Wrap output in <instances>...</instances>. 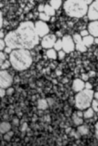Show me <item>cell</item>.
<instances>
[{
  "label": "cell",
  "instance_id": "f1b7e54d",
  "mask_svg": "<svg viewBox=\"0 0 98 146\" xmlns=\"http://www.w3.org/2000/svg\"><path fill=\"white\" fill-rule=\"evenodd\" d=\"M15 92V89L13 87H10L6 89V94L8 96L13 95Z\"/></svg>",
  "mask_w": 98,
  "mask_h": 146
},
{
  "label": "cell",
  "instance_id": "4fadbf2b",
  "mask_svg": "<svg viewBox=\"0 0 98 146\" xmlns=\"http://www.w3.org/2000/svg\"><path fill=\"white\" fill-rule=\"evenodd\" d=\"M95 38L91 35H89L88 36L83 37V42L87 47H90L95 43Z\"/></svg>",
  "mask_w": 98,
  "mask_h": 146
},
{
  "label": "cell",
  "instance_id": "4dcf8cb0",
  "mask_svg": "<svg viewBox=\"0 0 98 146\" xmlns=\"http://www.w3.org/2000/svg\"><path fill=\"white\" fill-rule=\"evenodd\" d=\"M80 35H81V36L82 37H84L85 36H88L89 35H90L89 33V31L88 29H83L80 32Z\"/></svg>",
  "mask_w": 98,
  "mask_h": 146
},
{
  "label": "cell",
  "instance_id": "52a82bcc",
  "mask_svg": "<svg viewBox=\"0 0 98 146\" xmlns=\"http://www.w3.org/2000/svg\"><path fill=\"white\" fill-rule=\"evenodd\" d=\"M57 38L56 35L49 33L41 38L40 42L41 46L46 50L53 48Z\"/></svg>",
  "mask_w": 98,
  "mask_h": 146
},
{
  "label": "cell",
  "instance_id": "3957f363",
  "mask_svg": "<svg viewBox=\"0 0 98 146\" xmlns=\"http://www.w3.org/2000/svg\"><path fill=\"white\" fill-rule=\"evenodd\" d=\"M88 6L83 0H66L63 4L64 11L70 17L80 19L85 16Z\"/></svg>",
  "mask_w": 98,
  "mask_h": 146
},
{
  "label": "cell",
  "instance_id": "b9f144b4",
  "mask_svg": "<svg viewBox=\"0 0 98 146\" xmlns=\"http://www.w3.org/2000/svg\"><path fill=\"white\" fill-rule=\"evenodd\" d=\"M89 6V5H90L92 3H93V1H95L94 0H83Z\"/></svg>",
  "mask_w": 98,
  "mask_h": 146
},
{
  "label": "cell",
  "instance_id": "603a6c76",
  "mask_svg": "<svg viewBox=\"0 0 98 146\" xmlns=\"http://www.w3.org/2000/svg\"><path fill=\"white\" fill-rule=\"evenodd\" d=\"M53 48L57 51H59L62 50V42L61 38H58L56 42L55 43Z\"/></svg>",
  "mask_w": 98,
  "mask_h": 146
},
{
  "label": "cell",
  "instance_id": "f6af8a7d",
  "mask_svg": "<svg viewBox=\"0 0 98 146\" xmlns=\"http://www.w3.org/2000/svg\"><path fill=\"white\" fill-rule=\"evenodd\" d=\"M95 1H96V2H97V3H98V0H94Z\"/></svg>",
  "mask_w": 98,
  "mask_h": 146
},
{
  "label": "cell",
  "instance_id": "8fae6325",
  "mask_svg": "<svg viewBox=\"0 0 98 146\" xmlns=\"http://www.w3.org/2000/svg\"><path fill=\"white\" fill-rule=\"evenodd\" d=\"M87 29L93 37L98 38V20L90 21L88 24Z\"/></svg>",
  "mask_w": 98,
  "mask_h": 146
},
{
  "label": "cell",
  "instance_id": "7a4b0ae2",
  "mask_svg": "<svg viewBox=\"0 0 98 146\" xmlns=\"http://www.w3.org/2000/svg\"><path fill=\"white\" fill-rule=\"evenodd\" d=\"M9 60L13 69L19 72L28 69L33 62L30 50L25 49L13 50Z\"/></svg>",
  "mask_w": 98,
  "mask_h": 146
},
{
  "label": "cell",
  "instance_id": "d6a6232c",
  "mask_svg": "<svg viewBox=\"0 0 98 146\" xmlns=\"http://www.w3.org/2000/svg\"><path fill=\"white\" fill-rule=\"evenodd\" d=\"M0 97L1 98H3L4 97H5V95H7L6 94V89L4 88H1L0 89Z\"/></svg>",
  "mask_w": 98,
  "mask_h": 146
},
{
  "label": "cell",
  "instance_id": "4316f807",
  "mask_svg": "<svg viewBox=\"0 0 98 146\" xmlns=\"http://www.w3.org/2000/svg\"><path fill=\"white\" fill-rule=\"evenodd\" d=\"M66 52L63 50H61L60 51H57V59L59 60H61L64 59L66 56Z\"/></svg>",
  "mask_w": 98,
  "mask_h": 146
},
{
  "label": "cell",
  "instance_id": "7c38bea8",
  "mask_svg": "<svg viewBox=\"0 0 98 146\" xmlns=\"http://www.w3.org/2000/svg\"><path fill=\"white\" fill-rule=\"evenodd\" d=\"M11 125L9 122L7 121H3L1 123L0 125V131L2 134L6 133L11 130Z\"/></svg>",
  "mask_w": 98,
  "mask_h": 146
},
{
  "label": "cell",
  "instance_id": "d4e9b609",
  "mask_svg": "<svg viewBox=\"0 0 98 146\" xmlns=\"http://www.w3.org/2000/svg\"><path fill=\"white\" fill-rule=\"evenodd\" d=\"M3 135V138L4 140L6 141H10L14 135V132L12 131H10L8 132Z\"/></svg>",
  "mask_w": 98,
  "mask_h": 146
},
{
  "label": "cell",
  "instance_id": "ffe728a7",
  "mask_svg": "<svg viewBox=\"0 0 98 146\" xmlns=\"http://www.w3.org/2000/svg\"><path fill=\"white\" fill-rule=\"evenodd\" d=\"M77 131L81 135H85L89 133V128L86 125L82 124L81 125L78 126Z\"/></svg>",
  "mask_w": 98,
  "mask_h": 146
},
{
  "label": "cell",
  "instance_id": "44dd1931",
  "mask_svg": "<svg viewBox=\"0 0 98 146\" xmlns=\"http://www.w3.org/2000/svg\"><path fill=\"white\" fill-rule=\"evenodd\" d=\"M72 118H73V121L74 124H75L76 125L79 126V125H82V124H83V118L77 116V115L76 114V113L73 115Z\"/></svg>",
  "mask_w": 98,
  "mask_h": 146
},
{
  "label": "cell",
  "instance_id": "e575fe53",
  "mask_svg": "<svg viewBox=\"0 0 98 146\" xmlns=\"http://www.w3.org/2000/svg\"><path fill=\"white\" fill-rule=\"evenodd\" d=\"M85 88L86 89H89V90H92L93 85L92 84H90V82H85Z\"/></svg>",
  "mask_w": 98,
  "mask_h": 146
},
{
  "label": "cell",
  "instance_id": "ac0fdd59",
  "mask_svg": "<svg viewBox=\"0 0 98 146\" xmlns=\"http://www.w3.org/2000/svg\"><path fill=\"white\" fill-rule=\"evenodd\" d=\"M75 50L81 53H84L87 51L88 48L84 45L82 40L81 42L75 44Z\"/></svg>",
  "mask_w": 98,
  "mask_h": 146
},
{
  "label": "cell",
  "instance_id": "484cf974",
  "mask_svg": "<svg viewBox=\"0 0 98 146\" xmlns=\"http://www.w3.org/2000/svg\"><path fill=\"white\" fill-rule=\"evenodd\" d=\"M9 54L5 53L3 51H1L0 52V65L3 64L6 60H9Z\"/></svg>",
  "mask_w": 98,
  "mask_h": 146
},
{
  "label": "cell",
  "instance_id": "7bdbcfd3",
  "mask_svg": "<svg viewBox=\"0 0 98 146\" xmlns=\"http://www.w3.org/2000/svg\"><path fill=\"white\" fill-rule=\"evenodd\" d=\"M93 99L97 100L98 101V92H94Z\"/></svg>",
  "mask_w": 98,
  "mask_h": 146
},
{
  "label": "cell",
  "instance_id": "8d00e7d4",
  "mask_svg": "<svg viewBox=\"0 0 98 146\" xmlns=\"http://www.w3.org/2000/svg\"><path fill=\"white\" fill-rule=\"evenodd\" d=\"M76 114L79 117L83 118V110H77V111H76Z\"/></svg>",
  "mask_w": 98,
  "mask_h": 146
},
{
  "label": "cell",
  "instance_id": "5bb4252c",
  "mask_svg": "<svg viewBox=\"0 0 98 146\" xmlns=\"http://www.w3.org/2000/svg\"><path fill=\"white\" fill-rule=\"evenodd\" d=\"M46 55L47 57L50 59L55 60L57 59V51L53 48L47 50Z\"/></svg>",
  "mask_w": 98,
  "mask_h": 146
},
{
  "label": "cell",
  "instance_id": "2e32d148",
  "mask_svg": "<svg viewBox=\"0 0 98 146\" xmlns=\"http://www.w3.org/2000/svg\"><path fill=\"white\" fill-rule=\"evenodd\" d=\"M63 0H50L49 4L54 8L55 10H57L63 6Z\"/></svg>",
  "mask_w": 98,
  "mask_h": 146
},
{
  "label": "cell",
  "instance_id": "e0dca14e",
  "mask_svg": "<svg viewBox=\"0 0 98 146\" xmlns=\"http://www.w3.org/2000/svg\"><path fill=\"white\" fill-rule=\"evenodd\" d=\"M55 10L49 4H46L45 6L44 12L50 16V17L54 16L55 14Z\"/></svg>",
  "mask_w": 98,
  "mask_h": 146
},
{
  "label": "cell",
  "instance_id": "5b68a950",
  "mask_svg": "<svg viewBox=\"0 0 98 146\" xmlns=\"http://www.w3.org/2000/svg\"><path fill=\"white\" fill-rule=\"evenodd\" d=\"M13 82V78L8 70H1L0 72V87L7 89L11 87Z\"/></svg>",
  "mask_w": 98,
  "mask_h": 146
},
{
  "label": "cell",
  "instance_id": "bcb514c9",
  "mask_svg": "<svg viewBox=\"0 0 98 146\" xmlns=\"http://www.w3.org/2000/svg\"><path fill=\"white\" fill-rule=\"evenodd\" d=\"M63 1H66V0H63Z\"/></svg>",
  "mask_w": 98,
  "mask_h": 146
},
{
  "label": "cell",
  "instance_id": "cb8c5ba5",
  "mask_svg": "<svg viewBox=\"0 0 98 146\" xmlns=\"http://www.w3.org/2000/svg\"><path fill=\"white\" fill-rule=\"evenodd\" d=\"M12 67V65L10 62L9 60H6L5 62L3 63L1 65H0V69L1 70H8Z\"/></svg>",
  "mask_w": 98,
  "mask_h": 146
},
{
  "label": "cell",
  "instance_id": "ee69618b",
  "mask_svg": "<svg viewBox=\"0 0 98 146\" xmlns=\"http://www.w3.org/2000/svg\"><path fill=\"white\" fill-rule=\"evenodd\" d=\"M95 43L96 44H98V38H95Z\"/></svg>",
  "mask_w": 98,
  "mask_h": 146
},
{
  "label": "cell",
  "instance_id": "d6986e66",
  "mask_svg": "<svg viewBox=\"0 0 98 146\" xmlns=\"http://www.w3.org/2000/svg\"><path fill=\"white\" fill-rule=\"evenodd\" d=\"M49 104L47 100L41 99L38 101V109L41 110H45L48 107Z\"/></svg>",
  "mask_w": 98,
  "mask_h": 146
},
{
  "label": "cell",
  "instance_id": "8992f818",
  "mask_svg": "<svg viewBox=\"0 0 98 146\" xmlns=\"http://www.w3.org/2000/svg\"><path fill=\"white\" fill-rule=\"evenodd\" d=\"M62 42V50L67 54H69L75 50V43L73 36L66 35L61 38Z\"/></svg>",
  "mask_w": 98,
  "mask_h": 146
},
{
  "label": "cell",
  "instance_id": "7402d4cb",
  "mask_svg": "<svg viewBox=\"0 0 98 146\" xmlns=\"http://www.w3.org/2000/svg\"><path fill=\"white\" fill-rule=\"evenodd\" d=\"M39 20L47 22L51 20V17L49 16L45 12H41L39 13Z\"/></svg>",
  "mask_w": 98,
  "mask_h": 146
},
{
  "label": "cell",
  "instance_id": "d590c367",
  "mask_svg": "<svg viewBox=\"0 0 98 146\" xmlns=\"http://www.w3.org/2000/svg\"><path fill=\"white\" fill-rule=\"evenodd\" d=\"M45 6V5H44V4H41L38 6V10L39 13L44 12Z\"/></svg>",
  "mask_w": 98,
  "mask_h": 146
},
{
  "label": "cell",
  "instance_id": "ab89813d",
  "mask_svg": "<svg viewBox=\"0 0 98 146\" xmlns=\"http://www.w3.org/2000/svg\"><path fill=\"white\" fill-rule=\"evenodd\" d=\"M13 124L15 126H18L19 124V120L17 119H14L13 120Z\"/></svg>",
  "mask_w": 98,
  "mask_h": 146
},
{
  "label": "cell",
  "instance_id": "f35d334b",
  "mask_svg": "<svg viewBox=\"0 0 98 146\" xmlns=\"http://www.w3.org/2000/svg\"><path fill=\"white\" fill-rule=\"evenodd\" d=\"M0 31H1L0 32V38H1V39H4L7 34H5L3 29H1Z\"/></svg>",
  "mask_w": 98,
  "mask_h": 146
},
{
  "label": "cell",
  "instance_id": "ba28073f",
  "mask_svg": "<svg viewBox=\"0 0 98 146\" xmlns=\"http://www.w3.org/2000/svg\"><path fill=\"white\" fill-rule=\"evenodd\" d=\"M35 27L36 32L39 37L41 38L49 34L50 28L47 23L39 20L35 23Z\"/></svg>",
  "mask_w": 98,
  "mask_h": 146
},
{
  "label": "cell",
  "instance_id": "1f68e13d",
  "mask_svg": "<svg viewBox=\"0 0 98 146\" xmlns=\"http://www.w3.org/2000/svg\"><path fill=\"white\" fill-rule=\"evenodd\" d=\"M13 49H12L11 48L7 46L5 47V49H4L3 51L4 52H5V53L10 54L11 53V52L13 51Z\"/></svg>",
  "mask_w": 98,
  "mask_h": 146
},
{
  "label": "cell",
  "instance_id": "30bf717a",
  "mask_svg": "<svg viewBox=\"0 0 98 146\" xmlns=\"http://www.w3.org/2000/svg\"><path fill=\"white\" fill-rule=\"evenodd\" d=\"M72 88L76 93L80 92L85 88V82L80 78L75 79L72 83Z\"/></svg>",
  "mask_w": 98,
  "mask_h": 146
},
{
  "label": "cell",
  "instance_id": "277c9868",
  "mask_svg": "<svg viewBox=\"0 0 98 146\" xmlns=\"http://www.w3.org/2000/svg\"><path fill=\"white\" fill-rule=\"evenodd\" d=\"M94 91L85 89L77 93L75 97V106L79 110H85L90 107L93 100Z\"/></svg>",
  "mask_w": 98,
  "mask_h": 146
},
{
  "label": "cell",
  "instance_id": "9a60e30c",
  "mask_svg": "<svg viewBox=\"0 0 98 146\" xmlns=\"http://www.w3.org/2000/svg\"><path fill=\"white\" fill-rule=\"evenodd\" d=\"M83 118L85 119H90L94 116L95 111L91 107L85 110H83Z\"/></svg>",
  "mask_w": 98,
  "mask_h": 146
},
{
  "label": "cell",
  "instance_id": "836d02e7",
  "mask_svg": "<svg viewBox=\"0 0 98 146\" xmlns=\"http://www.w3.org/2000/svg\"><path fill=\"white\" fill-rule=\"evenodd\" d=\"M0 28L1 29L3 28V13L1 11V14H0Z\"/></svg>",
  "mask_w": 98,
  "mask_h": 146
},
{
  "label": "cell",
  "instance_id": "6da1fadb",
  "mask_svg": "<svg viewBox=\"0 0 98 146\" xmlns=\"http://www.w3.org/2000/svg\"><path fill=\"white\" fill-rule=\"evenodd\" d=\"M4 40L7 46L13 50H31L41 42V38L36 32L35 23L31 21L22 22L15 30L7 34Z\"/></svg>",
  "mask_w": 98,
  "mask_h": 146
},
{
  "label": "cell",
  "instance_id": "74e56055",
  "mask_svg": "<svg viewBox=\"0 0 98 146\" xmlns=\"http://www.w3.org/2000/svg\"><path fill=\"white\" fill-rule=\"evenodd\" d=\"M89 76L88 75L86 74H84V73H83V74H82V78L81 79L82 80H83L84 81L87 82L88 81V79H89Z\"/></svg>",
  "mask_w": 98,
  "mask_h": 146
},
{
  "label": "cell",
  "instance_id": "f546056e",
  "mask_svg": "<svg viewBox=\"0 0 98 146\" xmlns=\"http://www.w3.org/2000/svg\"><path fill=\"white\" fill-rule=\"evenodd\" d=\"M6 46H7V44H6L4 40L1 38V40H0V50L3 51Z\"/></svg>",
  "mask_w": 98,
  "mask_h": 146
},
{
  "label": "cell",
  "instance_id": "60d3db41",
  "mask_svg": "<svg viewBox=\"0 0 98 146\" xmlns=\"http://www.w3.org/2000/svg\"><path fill=\"white\" fill-rule=\"evenodd\" d=\"M95 135L96 137V138L98 139V122L96 123L95 125Z\"/></svg>",
  "mask_w": 98,
  "mask_h": 146
},
{
  "label": "cell",
  "instance_id": "83f0119b",
  "mask_svg": "<svg viewBox=\"0 0 98 146\" xmlns=\"http://www.w3.org/2000/svg\"><path fill=\"white\" fill-rule=\"evenodd\" d=\"M91 107L93 109L95 112H98V101L93 99L91 104Z\"/></svg>",
  "mask_w": 98,
  "mask_h": 146
},
{
  "label": "cell",
  "instance_id": "9c48e42d",
  "mask_svg": "<svg viewBox=\"0 0 98 146\" xmlns=\"http://www.w3.org/2000/svg\"><path fill=\"white\" fill-rule=\"evenodd\" d=\"M87 16L89 20H98V3L94 1L89 5Z\"/></svg>",
  "mask_w": 98,
  "mask_h": 146
}]
</instances>
